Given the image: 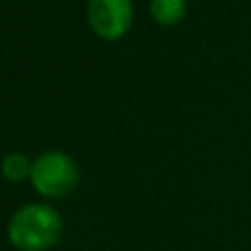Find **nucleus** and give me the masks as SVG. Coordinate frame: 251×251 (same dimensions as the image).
<instances>
[{"instance_id":"39448f33","label":"nucleus","mask_w":251,"mask_h":251,"mask_svg":"<svg viewBox=\"0 0 251 251\" xmlns=\"http://www.w3.org/2000/svg\"><path fill=\"white\" fill-rule=\"evenodd\" d=\"M33 161L22 152H9L2 159V174L9 183H22L25 178H31Z\"/></svg>"},{"instance_id":"f257e3e1","label":"nucleus","mask_w":251,"mask_h":251,"mask_svg":"<svg viewBox=\"0 0 251 251\" xmlns=\"http://www.w3.org/2000/svg\"><path fill=\"white\" fill-rule=\"evenodd\" d=\"M64 231L62 214L49 203H29L16 209L9 221V243L18 251H47Z\"/></svg>"},{"instance_id":"7ed1b4c3","label":"nucleus","mask_w":251,"mask_h":251,"mask_svg":"<svg viewBox=\"0 0 251 251\" xmlns=\"http://www.w3.org/2000/svg\"><path fill=\"white\" fill-rule=\"evenodd\" d=\"M86 16L97 38L117 42L132 26L134 7L132 0H88Z\"/></svg>"},{"instance_id":"f03ea898","label":"nucleus","mask_w":251,"mask_h":251,"mask_svg":"<svg viewBox=\"0 0 251 251\" xmlns=\"http://www.w3.org/2000/svg\"><path fill=\"white\" fill-rule=\"evenodd\" d=\"M31 187L49 201L66 199L79 183V165L62 150H49L35 156L31 170Z\"/></svg>"},{"instance_id":"20e7f679","label":"nucleus","mask_w":251,"mask_h":251,"mask_svg":"<svg viewBox=\"0 0 251 251\" xmlns=\"http://www.w3.org/2000/svg\"><path fill=\"white\" fill-rule=\"evenodd\" d=\"M187 13V0H150V16L161 26H176Z\"/></svg>"}]
</instances>
